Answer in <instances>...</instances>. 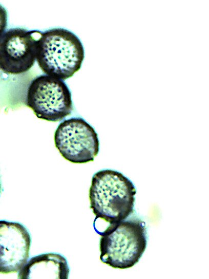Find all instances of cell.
I'll return each instance as SVG.
<instances>
[{
  "label": "cell",
  "mask_w": 209,
  "mask_h": 279,
  "mask_svg": "<svg viewBox=\"0 0 209 279\" xmlns=\"http://www.w3.org/2000/svg\"><path fill=\"white\" fill-rule=\"evenodd\" d=\"M99 235L100 260L113 268L133 267L147 247L145 223L136 216L110 224Z\"/></svg>",
  "instance_id": "cell-3"
},
{
  "label": "cell",
  "mask_w": 209,
  "mask_h": 279,
  "mask_svg": "<svg viewBox=\"0 0 209 279\" xmlns=\"http://www.w3.org/2000/svg\"><path fill=\"white\" fill-rule=\"evenodd\" d=\"M55 145L61 155L74 163L94 161L99 150L98 135L81 117L62 121L54 133Z\"/></svg>",
  "instance_id": "cell-5"
},
{
  "label": "cell",
  "mask_w": 209,
  "mask_h": 279,
  "mask_svg": "<svg viewBox=\"0 0 209 279\" xmlns=\"http://www.w3.org/2000/svg\"><path fill=\"white\" fill-rule=\"evenodd\" d=\"M42 31L13 27L0 38V68L6 73L18 75L29 70L36 60L37 41Z\"/></svg>",
  "instance_id": "cell-6"
},
{
  "label": "cell",
  "mask_w": 209,
  "mask_h": 279,
  "mask_svg": "<svg viewBox=\"0 0 209 279\" xmlns=\"http://www.w3.org/2000/svg\"><path fill=\"white\" fill-rule=\"evenodd\" d=\"M69 272L65 257L56 253H46L28 260L18 271L17 278L67 279Z\"/></svg>",
  "instance_id": "cell-8"
},
{
  "label": "cell",
  "mask_w": 209,
  "mask_h": 279,
  "mask_svg": "<svg viewBox=\"0 0 209 279\" xmlns=\"http://www.w3.org/2000/svg\"><path fill=\"white\" fill-rule=\"evenodd\" d=\"M25 103L38 118L48 121H61L73 110L68 85L64 80L48 75H40L31 81Z\"/></svg>",
  "instance_id": "cell-4"
},
{
  "label": "cell",
  "mask_w": 209,
  "mask_h": 279,
  "mask_svg": "<svg viewBox=\"0 0 209 279\" xmlns=\"http://www.w3.org/2000/svg\"><path fill=\"white\" fill-rule=\"evenodd\" d=\"M31 238L18 222L0 220V272L16 273L28 260Z\"/></svg>",
  "instance_id": "cell-7"
},
{
  "label": "cell",
  "mask_w": 209,
  "mask_h": 279,
  "mask_svg": "<svg viewBox=\"0 0 209 279\" xmlns=\"http://www.w3.org/2000/svg\"><path fill=\"white\" fill-rule=\"evenodd\" d=\"M84 58L83 45L73 32L61 27L42 31L37 41L36 60L46 75L68 79L80 70Z\"/></svg>",
  "instance_id": "cell-2"
},
{
  "label": "cell",
  "mask_w": 209,
  "mask_h": 279,
  "mask_svg": "<svg viewBox=\"0 0 209 279\" xmlns=\"http://www.w3.org/2000/svg\"><path fill=\"white\" fill-rule=\"evenodd\" d=\"M136 190L121 173L104 169L95 173L89 189L90 208L96 216L110 224L126 219L134 212Z\"/></svg>",
  "instance_id": "cell-1"
}]
</instances>
